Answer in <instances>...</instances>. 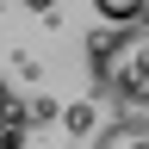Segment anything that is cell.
<instances>
[{
  "mask_svg": "<svg viewBox=\"0 0 149 149\" xmlns=\"http://www.w3.org/2000/svg\"><path fill=\"white\" fill-rule=\"evenodd\" d=\"M87 68H93V87L118 93L130 106H149V25L130 19V25L93 37L87 44Z\"/></svg>",
  "mask_w": 149,
  "mask_h": 149,
  "instance_id": "cell-1",
  "label": "cell"
},
{
  "mask_svg": "<svg viewBox=\"0 0 149 149\" xmlns=\"http://www.w3.org/2000/svg\"><path fill=\"white\" fill-rule=\"evenodd\" d=\"M19 143H25V112L13 106L6 81H0V149H19Z\"/></svg>",
  "mask_w": 149,
  "mask_h": 149,
  "instance_id": "cell-2",
  "label": "cell"
},
{
  "mask_svg": "<svg viewBox=\"0 0 149 149\" xmlns=\"http://www.w3.org/2000/svg\"><path fill=\"white\" fill-rule=\"evenodd\" d=\"M100 143H106V149H143V143H149V118H118Z\"/></svg>",
  "mask_w": 149,
  "mask_h": 149,
  "instance_id": "cell-3",
  "label": "cell"
},
{
  "mask_svg": "<svg viewBox=\"0 0 149 149\" xmlns=\"http://www.w3.org/2000/svg\"><path fill=\"white\" fill-rule=\"evenodd\" d=\"M93 13H100L106 25H130V19L149 13V0H93Z\"/></svg>",
  "mask_w": 149,
  "mask_h": 149,
  "instance_id": "cell-4",
  "label": "cell"
},
{
  "mask_svg": "<svg viewBox=\"0 0 149 149\" xmlns=\"http://www.w3.org/2000/svg\"><path fill=\"white\" fill-rule=\"evenodd\" d=\"M62 124L74 130V137H87V130H93V106H68V112H62Z\"/></svg>",
  "mask_w": 149,
  "mask_h": 149,
  "instance_id": "cell-5",
  "label": "cell"
},
{
  "mask_svg": "<svg viewBox=\"0 0 149 149\" xmlns=\"http://www.w3.org/2000/svg\"><path fill=\"white\" fill-rule=\"evenodd\" d=\"M25 6H31V13H56V0H25Z\"/></svg>",
  "mask_w": 149,
  "mask_h": 149,
  "instance_id": "cell-6",
  "label": "cell"
}]
</instances>
